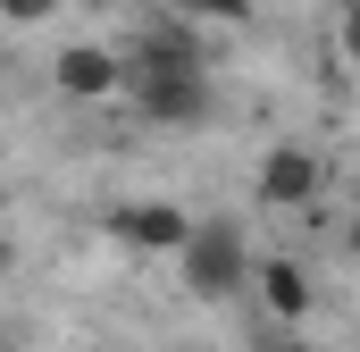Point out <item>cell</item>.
I'll return each mask as SVG.
<instances>
[{
  "instance_id": "1",
  "label": "cell",
  "mask_w": 360,
  "mask_h": 352,
  "mask_svg": "<svg viewBox=\"0 0 360 352\" xmlns=\"http://www.w3.org/2000/svg\"><path fill=\"white\" fill-rule=\"evenodd\" d=\"M117 59H126V101L151 126H201L210 118V68H201V34L193 25H160Z\"/></svg>"
},
{
  "instance_id": "2",
  "label": "cell",
  "mask_w": 360,
  "mask_h": 352,
  "mask_svg": "<svg viewBox=\"0 0 360 352\" xmlns=\"http://www.w3.org/2000/svg\"><path fill=\"white\" fill-rule=\"evenodd\" d=\"M176 260H184V285H193L201 302H226V294H243V285H252V252H243V235H235V227H218V218H210V227H193V244H184Z\"/></svg>"
},
{
  "instance_id": "3",
  "label": "cell",
  "mask_w": 360,
  "mask_h": 352,
  "mask_svg": "<svg viewBox=\"0 0 360 352\" xmlns=\"http://www.w3.org/2000/svg\"><path fill=\"white\" fill-rule=\"evenodd\" d=\"M51 76L68 101H117L126 92V59L109 51V42H68L59 59H51Z\"/></svg>"
},
{
  "instance_id": "4",
  "label": "cell",
  "mask_w": 360,
  "mask_h": 352,
  "mask_svg": "<svg viewBox=\"0 0 360 352\" xmlns=\"http://www.w3.org/2000/svg\"><path fill=\"white\" fill-rule=\"evenodd\" d=\"M319 151H310V143H269V151H260V201H269V210H302V201H310V193H319Z\"/></svg>"
},
{
  "instance_id": "5",
  "label": "cell",
  "mask_w": 360,
  "mask_h": 352,
  "mask_svg": "<svg viewBox=\"0 0 360 352\" xmlns=\"http://www.w3.org/2000/svg\"><path fill=\"white\" fill-rule=\"evenodd\" d=\"M109 227H117V244H134V252H184V244H193V218H184L176 201H126Z\"/></svg>"
},
{
  "instance_id": "6",
  "label": "cell",
  "mask_w": 360,
  "mask_h": 352,
  "mask_svg": "<svg viewBox=\"0 0 360 352\" xmlns=\"http://www.w3.org/2000/svg\"><path fill=\"white\" fill-rule=\"evenodd\" d=\"M252 285H260V302H269L276 319H302L310 310V277L293 260H252Z\"/></svg>"
},
{
  "instance_id": "7",
  "label": "cell",
  "mask_w": 360,
  "mask_h": 352,
  "mask_svg": "<svg viewBox=\"0 0 360 352\" xmlns=\"http://www.w3.org/2000/svg\"><path fill=\"white\" fill-rule=\"evenodd\" d=\"M184 25H243L252 17V0H176Z\"/></svg>"
},
{
  "instance_id": "8",
  "label": "cell",
  "mask_w": 360,
  "mask_h": 352,
  "mask_svg": "<svg viewBox=\"0 0 360 352\" xmlns=\"http://www.w3.org/2000/svg\"><path fill=\"white\" fill-rule=\"evenodd\" d=\"M51 8H59V0H0V17H8V25H42Z\"/></svg>"
},
{
  "instance_id": "9",
  "label": "cell",
  "mask_w": 360,
  "mask_h": 352,
  "mask_svg": "<svg viewBox=\"0 0 360 352\" xmlns=\"http://www.w3.org/2000/svg\"><path fill=\"white\" fill-rule=\"evenodd\" d=\"M344 59H352V68H360V0H352V8H344Z\"/></svg>"
},
{
  "instance_id": "10",
  "label": "cell",
  "mask_w": 360,
  "mask_h": 352,
  "mask_svg": "<svg viewBox=\"0 0 360 352\" xmlns=\"http://www.w3.org/2000/svg\"><path fill=\"white\" fill-rule=\"evenodd\" d=\"M8 268H17V244H8V235H0V277H8Z\"/></svg>"
},
{
  "instance_id": "11",
  "label": "cell",
  "mask_w": 360,
  "mask_h": 352,
  "mask_svg": "<svg viewBox=\"0 0 360 352\" xmlns=\"http://www.w3.org/2000/svg\"><path fill=\"white\" fill-rule=\"evenodd\" d=\"M352 260H360V227H352Z\"/></svg>"
},
{
  "instance_id": "12",
  "label": "cell",
  "mask_w": 360,
  "mask_h": 352,
  "mask_svg": "<svg viewBox=\"0 0 360 352\" xmlns=\"http://www.w3.org/2000/svg\"><path fill=\"white\" fill-rule=\"evenodd\" d=\"M285 352H310V344H285Z\"/></svg>"
}]
</instances>
